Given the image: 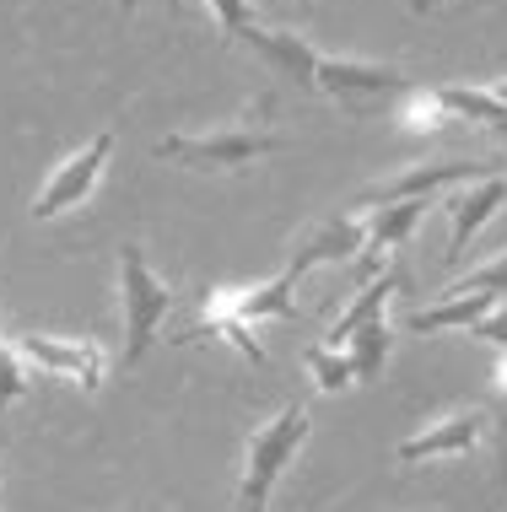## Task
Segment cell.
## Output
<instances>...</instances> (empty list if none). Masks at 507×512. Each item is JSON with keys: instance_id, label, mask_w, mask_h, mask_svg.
I'll return each instance as SVG.
<instances>
[{"instance_id": "6da1fadb", "label": "cell", "mask_w": 507, "mask_h": 512, "mask_svg": "<svg viewBox=\"0 0 507 512\" xmlns=\"http://www.w3.org/2000/svg\"><path fill=\"white\" fill-rule=\"evenodd\" d=\"M292 141L270 124V98H259L254 108H243L238 119L216 124V130H178V135H162L152 146L162 162L173 168H195V173H238V168H254V162L276 157Z\"/></svg>"}, {"instance_id": "7a4b0ae2", "label": "cell", "mask_w": 507, "mask_h": 512, "mask_svg": "<svg viewBox=\"0 0 507 512\" xmlns=\"http://www.w3.org/2000/svg\"><path fill=\"white\" fill-rule=\"evenodd\" d=\"M308 426H313V415L308 405H281L276 421H265L259 432L249 437V448H243V480H238V512H265L270 502V491H276V480H281V469L297 459V448L308 442Z\"/></svg>"}, {"instance_id": "3957f363", "label": "cell", "mask_w": 507, "mask_h": 512, "mask_svg": "<svg viewBox=\"0 0 507 512\" xmlns=\"http://www.w3.org/2000/svg\"><path fill=\"white\" fill-rule=\"evenodd\" d=\"M173 308V286L146 265L141 243L119 248V318H125V345H119V362L135 367L157 340V324Z\"/></svg>"}, {"instance_id": "277c9868", "label": "cell", "mask_w": 507, "mask_h": 512, "mask_svg": "<svg viewBox=\"0 0 507 512\" xmlns=\"http://www.w3.org/2000/svg\"><path fill=\"white\" fill-rule=\"evenodd\" d=\"M108 157H114V130H98L87 146H76L71 157H65L60 168L44 178V189L33 195V221H54V216L76 211V205L98 189Z\"/></svg>"}, {"instance_id": "5b68a950", "label": "cell", "mask_w": 507, "mask_h": 512, "mask_svg": "<svg viewBox=\"0 0 507 512\" xmlns=\"http://www.w3.org/2000/svg\"><path fill=\"white\" fill-rule=\"evenodd\" d=\"M313 92L335 98L340 108H351V114H373L378 103L405 98L410 81H405L400 65H373V60H319V81H313Z\"/></svg>"}, {"instance_id": "8992f818", "label": "cell", "mask_w": 507, "mask_h": 512, "mask_svg": "<svg viewBox=\"0 0 507 512\" xmlns=\"http://www.w3.org/2000/svg\"><path fill=\"white\" fill-rule=\"evenodd\" d=\"M17 356L27 362V372H49V378H65L76 389L98 394L103 372H108V351L98 340H60V335H17Z\"/></svg>"}, {"instance_id": "52a82bcc", "label": "cell", "mask_w": 507, "mask_h": 512, "mask_svg": "<svg viewBox=\"0 0 507 512\" xmlns=\"http://www.w3.org/2000/svg\"><path fill=\"white\" fill-rule=\"evenodd\" d=\"M507 173V162H416V168H405V173H394V178H383V184H373L356 205H394V200H432V195H443V189H459V184H470V178H497Z\"/></svg>"}, {"instance_id": "ba28073f", "label": "cell", "mask_w": 507, "mask_h": 512, "mask_svg": "<svg viewBox=\"0 0 507 512\" xmlns=\"http://www.w3.org/2000/svg\"><path fill=\"white\" fill-rule=\"evenodd\" d=\"M491 415L481 405H464V410H448L437 415V421L427 426V432L405 437L400 442V464H421V459H459V453H470L475 442L486 437Z\"/></svg>"}, {"instance_id": "9c48e42d", "label": "cell", "mask_w": 507, "mask_h": 512, "mask_svg": "<svg viewBox=\"0 0 507 512\" xmlns=\"http://www.w3.org/2000/svg\"><path fill=\"white\" fill-rule=\"evenodd\" d=\"M238 44H249L259 60L270 65L276 76H286V81H297L303 92H313V81H319V60L324 54L308 44V38H297V33H286V27H249V33L238 38Z\"/></svg>"}, {"instance_id": "30bf717a", "label": "cell", "mask_w": 507, "mask_h": 512, "mask_svg": "<svg viewBox=\"0 0 507 512\" xmlns=\"http://www.w3.org/2000/svg\"><path fill=\"white\" fill-rule=\"evenodd\" d=\"M497 205H507V173H497V178H481L475 189H454V195L443 200V211H448V221H454V232H448V259H464V248H470V238L491 221V211Z\"/></svg>"}, {"instance_id": "8fae6325", "label": "cell", "mask_w": 507, "mask_h": 512, "mask_svg": "<svg viewBox=\"0 0 507 512\" xmlns=\"http://www.w3.org/2000/svg\"><path fill=\"white\" fill-rule=\"evenodd\" d=\"M211 335H216V340H227L232 351L243 356V362L265 367V345L254 340V324H243V318L227 308L222 286H216V292H205V302H200V318L184 329V335H178V345H195V340H211Z\"/></svg>"}, {"instance_id": "7c38bea8", "label": "cell", "mask_w": 507, "mask_h": 512, "mask_svg": "<svg viewBox=\"0 0 507 512\" xmlns=\"http://www.w3.org/2000/svg\"><path fill=\"white\" fill-rule=\"evenodd\" d=\"M303 265L297 259H286V270L281 275H270L265 286H243V292H232V286H222V297H227V308L243 318V324H265V318H292V292H297V281H303Z\"/></svg>"}, {"instance_id": "4fadbf2b", "label": "cell", "mask_w": 507, "mask_h": 512, "mask_svg": "<svg viewBox=\"0 0 507 512\" xmlns=\"http://www.w3.org/2000/svg\"><path fill=\"white\" fill-rule=\"evenodd\" d=\"M432 211V200H394V205H373V216H367V265H373L378 254H389V248H400L410 232H416V221Z\"/></svg>"}, {"instance_id": "5bb4252c", "label": "cell", "mask_w": 507, "mask_h": 512, "mask_svg": "<svg viewBox=\"0 0 507 512\" xmlns=\"http://www.w3.org/2000/svg\"><path fill=\"white\" fill-rule=\"evenodd\" d=\"M497 302L502 297H491V292H459V297L432 302V308H416V313H410V329H416V335H437V329H475L491 308H497Z\"/></svg>"}, {"instance_id": "9a60e30c", "label": "cell", "mask_w": 507, "mask_h": 512, "mask_svg": "<svg viewBox=\"0 0 507 512\" xmlns=\"http://www.w3.org/2000/svg\"><path fill=\"white\" fill-rule=\"evenodd\" d=\"M362 248H367V216H335L330 227L313 232L292 259L303 270H313V265H324V259H351V254H362Z\"/></svg>"}, {"instance_id": "2e32d148", "label": "cell", "mask_w": 507, "mask_h": 512, "mask_svg": "<svg viewBox=\"0 0 507 512\" xmlns=\"http://www.w3.org/2000/svg\"><path fill=\"white\" fill-rule=\"evenodd\" d=\"M394 292H400V275H378V281H367L362 292H356V302L346 313L330 324V335H324L319 345H330V351H346V340L356 335L362 324H373V318H383V302H389Z\"/></svg>"}, {"instance_id": "e0dca14e", "label": "cell", "mask_w": 507, "mask_h": 512, "mask_svg": "<svg viewBox=\"0 0 507 512\" xmlns=\"http://www.w3.org/2000/svg\"><path fill=\"white\" fill-rule=\"evenodd\" d=\"M437 98L448 103L454 119H475V124H486L491 135L507 141V103H497L486 87H437Z\"/></svg>"}, {"instance_id": "ac0fdd59", "label": "cell", "mask_w": 507, "mask_h": 512, "mask_svg": "<svg viewBox=\"0 0 507 512\" xmlns=\"http://www.w3.org/2000/svg\"><path fill=\"white\" fill-rule=\"evenodd\" d=\"M346 356H351V378L356 383H373L378 372H383V362H389V324H383V318L362 324L346 340Z\"/></svg>"}, {"instance_id": "d6986e66", "label": "cell", "mask_w": 507, "mask_h": 512, "mask_svg": "<svg viewBox=\"0 0 507 512\" xmlns=\"http://www.w3.org/2000/svg\"><path fill=\"white\" fill-rule=\"evenodd\" d=\"M303 367L313 372V389H319V394H340L351 383V356L346 351H330V345H308Z\"/></svg>"}, {"instance_id": "ffe728a7", "label": "cell", "mask_w": 507, "mask_h": 512, "mask_svg": "<svg viewBox=\"0 0 507 512\" xmlns=\"http://www.w3.org/2000/svg\"><path fill=\"white\" fill-rule=\"evenodd\" d=\"M400 119H405V130H416V135H437L448 119V103L437 98V92H421V87H410L405 92V108H400Z\"/></svg>"}, {"instance_id": "44dd1931", "label": "cell", "mask_w": 507, "mask_h": 512, "mask_svg": "<svg viewBox=\"0 0 507 512\" xmlns=\"http://www.w3.org/2000/svg\"><path fill=\"white\" fill-rule=\"evenodd\" d=\"M27 389H33V372H27V362L17 356V345L0 340V410L22 405Z\"/></svg>"}, {"instance_id": "7402d4cb", "label": "cell", "mask_w": 507, "mask_h": 512, "mask_svg": "<svg viewBox=\"0 0 507 512\" xmlns=\"http://www.w3.org/2000/svg\"><path fill=\"white\" fill-rule=\"evenodd\" d=\"M459 292H491V297H507V254L502 259H491V265L481 270H470L464 281H454L443 297H459Z\"/></svg>"}, {"instance_id": "603a6c76", "label": "cell", "mask_w": 507, "mask_h": 512, "mask_svg": "<svg viewBox=\"0 0 507 512\" xmlns=\"http://www.w3.org/2000/svg\"><path fill=\"white\" fill-rule=\"evenodd\" d=\"M205 6H211L216 27H222V38H243V33H249V27L259 22L249 0H205Z\"/></svg>"}, {"instance_id": "cb8c5ba5", "label": "cell", "mask_w": 507, "mask_h": 512, "mask_svg": "<svg viewBox=\"0 0 507 512\" xmlns=\"http://www.w3.org/2000/svg\"><path fill=\"white\" fill-rule=\"evenodd\" d=\"M470 335H475V340H491V345H502V351H507V297H502L497 308H491V313L481 318V324L470 329Z\"/></svg>"}, {"instance_id": "d4e9b609", "label": "cell", "mask_w": 507, "mask_h": 512, "mask_svg": "<svg viewBox=\"0 0 507 512\" xmlns=\"http://www.w3.org/2000/svg\"><path fill=\"white\" fill-rule=\"evenodd\" d=\"M497 469H502V491H507V421H502V437H497Z\"/></svg>"}, {"instance_id": "484cf974", "label": "cell", "mask_w": 507, "mask_h": 512, "mask_svg": "<svg viewBox=\"0 0 507 512\" xmlns=\"http://www.w3.org/2000/svg\"><path fill=\"white\" fill-rule=\"evenodd\" d=\"M443 0H410V11H437Z\"/></svg>"}, {"instance_id": "4316f807", "label": "cell", "mask_w": 507, "mask_h": 512, "mask_svg": "<svg viewBox=\"0 0 507 512\" xmlns=\"http://www.w3.org/2000/svg\"><path fill=\"white\" fill-rule=\"evenodd\" d=\"M486 92H491L497 103H507V81H497V87H486Z\"/></svg>"}, {"instance_id": "83f0119b", "label": "cell", "mask_w": 507, "mask_h": 512, "mask_svg": "<svg viewBox=\"0 0 507 512\" xmlns=\"http://www.w3.org/2000/svg\"><path fill=\"white\" fill-rule=\"evenodd\" d=\"M135 6H141V0H125V11H135ZM178 6H184V0H168V11H178Z\"/></svg>"}]
</instances>
